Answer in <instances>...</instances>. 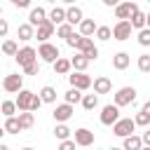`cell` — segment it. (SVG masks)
<instances>
[{
    "instance_id": "6da1fadb",
    "label": "cell",
    "mask_w": 150,
    "mask_h": 150,
    "mask_svg": "<svg viewBox=\"0 0 150 150\" xmlns=\"http://www.w3.org/2000/svg\"><path fill=\"white\" fill-rule=\"evenodd\" d=\"M134 129H136V122L131 120V117H120L115 124H112V134L117 136V138H129V136H134Z\"/></svg>"
},
{
    "instance_id": "7402d4cb",
    "label": "cell",
    "mask_w": 150,
    "mask_h": 150,
    "mask_svg": "<svg viewBox=\"0 0 150 150\" xmlns=\"http://www.w3.org/2000/svg\"><path fill=\"white\" fill-rule=\"evenodd\" d=\"M40 98H42V103H54L56 101V89L52 84H45L40 89Z\"/></svg>"
},
{
    "instance_id": "7bdbcfd3",
    "label": "cell",
    "mask_w": 150,
    "mask_h": 150,
    "mask_svg": "<svg viewBox=\"0 0 150 150\" xmlns=\"http://www.w3.org/2000/svg\"><path fill=\"white\" fill-rule=\"evenodd\" d=\"M12 5H14V7H19V9H23V7H30V2H28V0H12Z\"/></svg>"
},
{
    "instance_id": "ffe728a7",
    "label": "cell",
    "mask_w": 150,
    "mask_h": 150,
    "mask_svg": "<svg viewBox=\"0 0 150 150\" xmlns=\"http://www.w3.org/2000/svg\"><path fill=\"white\" fill-rule=\"evenodd\" d=\"M70 66H73V70H75V73H84V70H87V66H89V59H87L84 54H75V56L70 59Z\"/></svg>"
},
{
    "instance_id": "2e32d148",
    "label": "cell",
    "mask_w": 150,
    "mask_h": 150,
    "mask_svg": "<svg viewBox=\"0 0 150 150\" xmlns=\"http://www.w3.org/2000/svg\"><path fill=\"white\" fill-rule=\"evenodd\" d=\"M91 87H94V94H96V96H98V94H110L112 82H110V77L101 75V77H96V80L91 82Z\"/></svg>"
},
{
    "instance_id": "484cf974",
    "label": "cell",
    "mask_w": 150,
    "mask_h": 150,
    "mask_svg": "<svg viewBox=\"0 0 150 150\" xmlns=\"http://www.w3.org/2000/svg\"><path fill=\"white\" fill-rule=\"evenodd\" d=\"M19 124H21L23 131L33 129V124H35V115H33V112H19Z\"/></svg>"
},
{
    "instance_id": "f5cc1de1",
    "label": "cell",
    "mask_w": 150,
    "mask_h": 150,
    "mask_svg": "<svg viewBox=\"0 0 150 150\" xmlns=\"http://www.w3.org/2000/svg\"><path fill=\"white\" fill-rule=\"evenodd\" d=\"M0 19H2V7H0Z\"/></svg>"
},
{
    "instance_id": "ac0fdd59",
    "label": "cell",
    "mask_w": 150,
    "mask_h": 150,
    "mask_svg": "<svg viewBox=\"0 0 150 150\" xmlns=\"http://www.w3.org/2000/svg\"><path fill=\"white\" fill-rule=\"evenodd\" d=\"M16 38L23 40V42H28V40L35 38V28H33L28 21H26V23H19V28H16Z\"/></svg>"
},
{
    "instance_id": "30bf717a",
    "label": "cell",
    "mask_w": 150,
    "mask_h": 150,
    "mask_svg": "<svg viewBox=\"0 0 150 150\" xmlns=\"http://www.w3.org/2000/svg\"><path fill=\"white\" fill-rule=\"evenodd\" d=\"M54 30H56V26L47 19V21H42V23L35 28V38L40 40V45H42V42H49V38L54 35Z\"/></svg>"
},
{
    "instance_id": "ab89813d",
    "label": "cell",
    "mask_w": 150,
    "mask_h": 150,
    "mask_svg": "<svg viewBox=\"0 0 150 150\" xmlns=\"http://www.w3.org/2000/svg\"><path fill=\"white\" fill-rule=\"evenodd\" d=\"M40 105H42V98H40V94H33V103H30V112H35V110H40Z\"/></svg>"
},
{
    "instance_id": "9a60e30c",
    "label": "cell",
    "mask_w": 150,
    "mask_h": 150,
    "mask_svg": "<svg viewBox=\"0 0 150 150\" xmlns=\"http://www.w3.org/2000/svg\"><path fill=\"white\" fill-rule=\"evenodd\" d=\"M47 16H49V14L45 12V7H40V5H38V7H33V9H30V14H28V23H30L33 28H38L42 21H47Z\"/></svg>"
},
{
    "instance_id": "b9f144b4",
    "label": "cell",
    "mask_w": 150,
    "mask_h": 150,
    "mask_svg": "<svg viewBox=\"0 0 150 150\" xmlns=\"http://www.w3.org/2000/svg\"><path fill=\"white\" fill-rule=\"evenodd\" d=\"M7 30H9L7 19H0V38H5V35H7Z\"/></svg>"
},
{
    "instance_id": "3957f363",
    "label": "cell",
    "mask_w": 150,
    "mask_h": 150,
    "mask_svg": "<svg viewBox=\"0 0 150 150\" xmlns=\"http://www.w3.org/2000/svg\"><path fill=\"white\" fill-rule=\"evenodd\" d=\"M136 101V87H120L115 91V105L117 108H124V105H131Z\"/></svg>"
},
{
    "instance_id": "7a4b0ae2",
    "label": "cell",
    "mask_w": 150,
    "mask_h": 150,
    "mask_svg": "<svg viewBox=\"0 0 150 150\" xmlns=\"http://www.w3.org/2000/svg\"><path fill=\"white\" fill-rule=\"evenodd\" d=\"M38 56H40L45 63H52V66H54V63L61 59V52H59L56 45H52V42H42L40 49H38Z\"/></svg>"
},
{
    "instance_id": "52a82bcc",
    "label": "cell",
    "mask_w": 150,
    "mask_h": 150,
    "mask_svg": "<svg viewBox=\"0 0 150 150\" xmlns=\"http://www.w3.org/2000/svg\"><path fill=\"white\" fill-rule=\"evenodd\" d=\"M68 82H70L73 89H77V91H87V89L91 87L94 80H91L87 73H73V75H68Z\"/></svg>"
},
{
    "instance_id": "ba28073f",
    "label": "cell",
    "mask_w": 150,
    "mask_h": 150,
    "mask_svg": "<svg viewBox=\"0 0 150 150\" xmlns=\"http://www.w3.org/2000/svg\"><path fill=\"white\" fill-rule=\"evenodd\" d=\"M138 12V5L136 2H120L117 7H115V16L120 19V21H131V16Z\"/></svg>"
},
{
    "instance_id": "f35d334b",
    "label": "cell",
    "mask_w": 150,
    "mask_h": 150,
    "mask_svg": "<svg viewBox=\"0 0 150 150\" xmlns=\"http://www.w3.org/2000/svg\"><path fill=\"white\" fill-rule=\"evenodd\" d=\"M84 56H87V59H89V61H96V59H98V47H96V45H94V47H91V49H87V52H84Z\"/></svg>"
},
{
    "instance_id": "8fae6325",
    "label": "cell",
    "mask_w": 150,
    "mask_h": 150,
    "mask_svg": "<svg viewBox=\"0 0 150 150\" xmlns=\"http://www.w3.org/2000/svg\"><path fill=\"white\" fill-rule=\"evenodd\" d=\"M131 23L129 21H117L115 26H112V38L115 40H120V42H124V40H129L131 38Z\"/></svg>"
},
{
    "instance_id": "5bb4252c",
    "label": "cell",
    "mask_w": 150,
    "mask_h": 150,
    "mask_svg": "<svg viewBox=\"0 0 150 150\" xmlns=\"http://www.w3.org/2000/svg\"><path fill=\"white\" fill-rule=\"evenodd\" d=\"M82 21H84L82 7H77V5H70V7H66V23H70V26H80Z\"/></svg>"
},
{
    "instance_id": "d590c367",
    "label": "cell",
    "mask_w": 150,
    "mask_h": 150,
    "mask_svg": "<svg viewBox=\"0 0 150 150\" xmlns=\"http://www.w3.org/2000/svg\"><path fill=\"white\" fill-rule=\"evenodd\" d=\"M138 45L141 47H150V28L138 30Z\"/></svg>"
},
{
    "instance_id": "c3c4849f",
    "label": "cell",
    "mask_w": 150,
    "mask_h": 150,
    "mask_svg": "<svg viewBox=\"0 0 150 150\" xmlns=\"http://www.w3.org/2000/svg\"><path fill=\"white\" fill-rule=\"evenodd\" d=\"M0 150H9V148H7V145H5L2 141H0Z\"/></svg>"
},
{
    "instance_id": "cb8c5ba5",
    "label": "cell",
    "mask_w": 150,
    "mask_h": 150,
    "mask_svg": "<svg viewBox=\"0 0 150 150\" xmlns=\"http://www.w3.org/2000/svg\"><path fill=\"white\" fill-rule=\"evenodd\" d=\"M143 148V141H141V136H129V138H124V143H122V150H141Z\"/></svg>"
},
{
    "instance_id": "7c38bea8",
    "label": "cell",
    "mask_w": 150,
    "mask_h": 150,
    "mask_svg": "<svg viewBox=\"0 0 150 150\" xmlns=\"http://www.w3.org/2000/svg\"><path fill=\"white\" fill-rule=\"evenodd\" d=\"M73 141H75V145H80V148H89V145H94V131H89V129H75V136H73Z\"/></svg>"
},
{
    "instance_id": "83f0119b",
    "label": "cell",
    "mask_w": 150,
    "mask_h": 150,
    "mask_svg": "<svg viewBox=\"0 0 150 150\" xmlns=\"http://www.w3.org/2000/svg\"><path fill=\"white\" fill-rule=\"evenodd\" d=\"M2 127H5V131H7V134H19V131H23V129H21V124H19V117H7Z\"/></svg>"
},
{
    "instance_id": "4316f807",
    "label": "cell",
    "mask_w": 150,
    "mask_h": 150,
    "mask_svg": "<svg viewBox=\"0 0 150 150\" xmlns=\"http://www.w3.org/2000/svg\"><path fill=\"white\" fill-rule=\"evenodd\" d=\"M82 108L84 110H96L98 108V96L96 94H84L82 96Z\"/></svg>"
},
{
    "instance_id": "816d5d0a",
    "label": "cell",
    "mask_w": 150,
    "mask_h": 150,
    "mask_svg": "<svg viewBox=\"0 0 150 150\" xmlns=\"http://www.w3.org/2000/svg\"><path fill=\"white\" fill-rule=\"evenodd\" d=\"M21 150H33V148H21Z\"/></svg>"
},
{
    "instance_id": "bcb514c9",
    "label": "cell",
    "mask_w": 150,
    "mask_h": 150,
    "mask_svg": "<svg viewBox=\"0 0 150 150\" xmlns=\"http://www.w3.org/2000/svg\"><path fill=\"white\" fill-rule=\"evenodd\" d=\"M5 134H7V131H5V127L0 124V141H2V136H5Z\"/></svg>"
},
{
    "instance_id": "603a6c76",
    "label": "cell",
    "mask_w": 150,
    "mask_h": 150,
    "mask_svg": "<svg viewBox=\"0 0 150 150\" xmlns=\"http://www.w3.org/2000/svg\"><path fill=\"white\" fill-rule=\"evenodd\" d=\"M82 96H84L82 91H77V89H73V87H70V89H68V91L63 94V98H66L63 103H68V105H75V103H82Z\"/></svg>"
},
{
    "instance_id": "60d3db41",
    "label": "cell",
    "mask_w": 150,
    "mask_h": 150,
    "mask_svg": "<svg viewBox=\"0 0 150 150\" xmlns=\"http://www.w3.org/2000/svg\"><path fill=\"white\" fill-rule=\"evenodd\" d=\"M59 150H75V141H73V138L61 141V143H59Z\"/></svg>"
},
{
    "instance_id": "4fadbf2b",
    "label": "cell",
    "mask_w": 150,
    "mask_h": 150,
    "mask_svg": "<svg viewBox=\"0 0 150 150\" xmlns=\"http://www.w3.org/2000/svg\"><path fill=\"white\" fill-rule=\"evenodd\" d=\"M73 112H75V110H73V105H68V103H61V105H56V108H54V112H52V115H54L56 124H66V122L73 117Z\"/></svg>"
},
{
    "instance_id": "8992f818",
    "label": "cell",
    "mask_w": 150,
    "mask_h": 150,
    "mask_svg": "<svg viewBox=\"0 0 150 150\" xmlns=\"http://www.w3.org/2000/svg\"><path fill=\"white\" fill-rule=\"evenodd\" d=\"M101 124H105V127H112L117 120H120V108L115 105V103H108V105H103L101 108Z\"/></svg>"
},
{
    "instance_id": "277c9868",
    "label": "cell",
    "mask_w": 150,
    "mask_h": 150,
    "mask_svg": "<svg viewBox=\"0 0 150 150\" xmlns=\"http://www.w3.org/2000/svg\"><path fill=\"white\" fill-rule=\"evenodd\" d=\"M14 59H16V63H19L21 68H26V66H30V63L38 61V49H33L30 45H26V47L19 49V54H16Z\"/></svg>"
},
{
    "instance_id": "ee69618b",
    "label": "cell",
    "mask_w": 150,
    "mask_h": 150,
    "mask_svg": "<svg viewBox=\"0 0 150 150\" xmlns=\"http://www.w3.org/2000/svg\"><path fill=\"white\" fill-rule=\"evenodd\" d=\"M141 141H143V145H148V148H150V129H148V131H143Z\"/></svg>"
},
{
    "instance_id": "1f68e13d",
    "label": "cell",
    "mask_w": 150,
    "mask_h": 150,
    "mask_svg": "<svg viewBox=\"0 0 150 150\" xmlns=\"http://www.w3.org/2000/svg\"><path fill=\"white\" fill-rule=\"evenodd\" d=\"M2 54H7V56H16V54H19V45H16L14 40H5V42H2Z\"/></svg>"
},
{
    "instance_id": "74e56055",
    "label": "cell",
    "mask_w": 150,
    "mask_h": 150,
    "mask_svg": "<svg viewBox=\"0 0 150 150\" xmlns=\"http://www.w3.org/2000/svg\"><path fill=\"white\" fill-rule=\"evenodd\" d=\"M38 73H40V63H38V61L23 68V75H38Z\"/></svg>"
},
{
    "instance_id": "7dc6e473",
    "label": "cell",
    "mask_w": 150,
    "mask_h": 150,
    "mask_svg": "<svg viewBox=\"0 0 150 150\" xmlns=\"http://www.w3.org/2000/svg\"><path fill=\"white\" fill-rule=\"evenodd\" d=\"M145 26H148V28H150V12H148V14H145Z\"/></svg>"
},
{
    "instance_id": "4dcf8cb0",
    "label": "cell",
    "mask_w": 150,
    "mask_h": 150,
    "mask_svg": "<svg viewBox=\"0 0 150 150\" xmlns=\"http://www.w3.org/2000/svg\"><path fill=\"white\" fill-rule=\"evenodd\" d=\"M56 35H59V38H63V40H70V38L75 35V28H73L70 23H61V26L56 28Z\"/></svg>"
},
{
    "instance_id": "d6a6232c",
    "label": "cell",
    "mask_w": 150,
    "mask_h": 150,
    "mask_svg": "<svg viewBox=\"0 0 150 150\" xmlns=\"http://www.w3.org/2000/svg\"><path fill=\"white\" fill-rule=\"evenodd\" d=\"M54 138H59V141H68V138H70V129H68L66 124H56V127H54Z\"/></svg>"
},
{
    "instance_id": "f546056e",
    "label": "cell",
    "mask_w": 150,
    "mask_h": 150,
    "mask_svg": "<svg viewBox=\"0 0 150 150\" xmlns=\"http://www.w3.org/2000/svg\"><path fill=\"white\" fill-rule=\"evenodd\" d=\"M0 112L5 115V120H7V117H14L16 103H14V101H0Z\"/></svg>"
},
{
    "instance_id": "e575fe53",
    "label": "cell",
    "mask_w": 150,
    "mask_h": 150,
    "mask_svg": "<svg viewBox=\"0 0 150 150\" xmlns=\"http://www.w3.org/2000/svg\"><path fill=\"white\" fill-rule=\"evenodd\" d=\"M138 70L141 73H150V54H141L138 56Z\"/></svg>"
},
{
    "instance_id": "d4e9b609",
    "label": "cell",
    "mask_w": 150,
    "mask_h": 150,
    "mask_svg": "<svg viewBox=\"0 0 150 150\" xmlns=\"http://www.w3.org/2000/svg\"><path fill=\"white\" fill-rule=\"evenodd\" d=\"M70 68H73V66H70V59H63V56L54 63V73H56V75H68Z\"/></svg>"
},
{
    "instance_id": "681fc988",
    "label": "cell",
    "mask_w": 150,
    "mask_h": 150,
    "mask_svg": "<svg viewBox=\"0 0 150 150\" xmlns=\"http://www.w3.org/2000/svg\"><path fill=\"white\" fill-rule=\"evenodd\" d=\"M141 150H150V148H148V145H143V148H141Z\"/></svg>"
},
{
    "instance_id": "e0dca14e",
    "label": "cell",
    "mask_w": 150,
    "mask_h": 150,
    "mask_svg": "<svg viewBox=\"0 0 150 150\" xmlns=\"http://www.w3.org/2000/svg\"><path fill=\"white\" fill-rule=\"evenodd\" d=\"M129 63H131V56H129L127 52H117V54L112 56V68H115V70H127Z\"/></svg>"
},
{
    "instance_id": "836d02e7",
    "label": "cell",
    "mask_w": 150,
    "mask_h": 150,
    "mask_svg": "<svg viewBox=\"0 0 150 150\" xmlns=\"http://www.w3.org/2000/svg\"><path fill=\"white\" fill-rule=\"evenodd\" d=\"M96 38H98L101 42L110 40V38H112V28H110V26H98V28H96Z\"/></svg>"
},
{
    "instance_id": "5b68a950",
    "label": "cell",
    "mask_w": 150,
    "mask_h": 150,
    "mask_svg": "<svg viewBox=\"0 0 150 150\" xmlns=\"http://www.w3.org/2000/svg\"><path fill=\"white\" fill-rule=\"evenodd\" d=\"M2 89L9 91V94H19V91L23 89V75H19V73L5 75V80H2Z\"/></svg>"
},
{
    "instance_id": "f1b7e54d",
    "label": "cell",
    "mask_w": 150,
    "mask_h": 150,
    "mask_svg": "<svg viewBox=\"0 0 150 150\" xmlns=\"http://www.w3.org/2000/svg\"><path fill=\"white\" fill-rule=\"evenodd\" d=\"M129 23H131V28H136V30H143V28H148V26H145V14H143L141 9H138V12L131 16V21H129Z\"/></svg>"
},
{
    "instance_id": "d6986e66",
    "label": "cell",
    "mask_w": 150,
    "mask_h": 150,
    "mask_svg": "<svg viewBox=\"0 0 150 150\" xmlns=\"http://www.w3.org/2000/svg\"><path fill=\"white\" fill-rule=\"evenodd\" d=\"M56 28L61 26V23H66V7H52V12H49V16H47Z\"/></svg>"
},
{
    "instance_id": "9c48e42d",
    "label": "cell",
    "mask_w": 150,
    "mask_h": 150,
    "mask_svg": "<svg viewBox=\"0 0 150 150\" xmlns=\"http://www.w3.org/2000/svg\"><path fill=\"white\" fill-rule=\"evenodd\" d=\"M14 103H16V110H19V112H30L33 91H30V89H21V91H19V96L14 98Z\"/></svg>"
},
{
    "instance_id": "8d00e7d4",
    "label": "cell",
    "mask_w": 150,
    "mask_h": 150,
    "mask_svg": "<svg viewBox=\"0 0 150 150\" xmlns=\"http://www.w3.org/2000/svg\"><path fill=\"white\" fill-rule=\"evenodd\" d=\"M134 122H136V127H148L150 124V115H145V112H136V117H134Z\"/></svg>"
},
{
    "instance_id": "f6af8a7d",
    "label": "cell",
    "mask_w": 150,
    "mask_h": 150,
    "mask_svg": "<svg viewBox=\"0 0 150 150\" xmlns=\"http://www.w3.org/2000/svg\"><path fill=\"white\" fill-rule=\"evenodd\" d=\"M141 112H145V115H150V101H145V103H143V108H141Z\"/></svg>"
},
{
    "instance_id": "f907efd6",
    "label": "cell",
    "mask_w": 150,
    "mask_h": 150,
    "mask_svg": "<svg viewBox=\"0 0 150 150\" xmlns=\"http://www.w3.org/2000/svg\"><path fill=\"white\" fill-rule=\"evenodd\" d=\"M108 150H122V148H108Z\"/></svg>"
},
{
    "instance_id": "44dd1931",
    "label": "cell",
    "mask_w": 150,
    "mask_h": 150,
    "mask_svg": "<svg viewBox=\"0 0 150 150\" xmlns=\"http://www.w3.org/2000/svg\"><path fill=\"white\" fill-rule=\"evenodd\" d=\"M96 23H94V19H84L82 23H80V35L82 38H91V35H96Z\"/></svg>"
}]
</instances>
